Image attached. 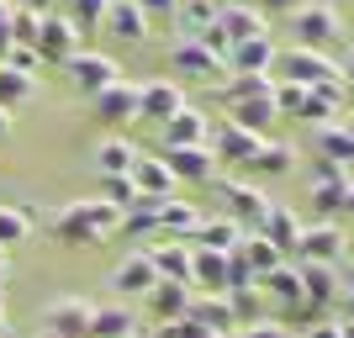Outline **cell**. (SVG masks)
<instances>
[{
    "label": "cell",
    "instance_id": "11",
    "mask_svg": "<svg viewBox=\"0 0 354 338\" xmlns=\"http://www.w3.org/2000/svg\"><path fill=\"white\" fill-rule=\"evenodd\" d=\"M344 254H349V238H344L339 222L317 217L312 227H301V249H296V259H317V265H339Z\"/></svg>",
    "mask_w": 354,
    "mask_h": 338
},
{
    "label": "cell",
    "instance_id": "51",
    "mask_svg": "<svg viewBox=\"0 0 354 338\" xmlns=\"http://www.w3.org/2000/svg\"><path fill=\"white\" fill-rule=\"evenodd\" d=\"M339 79H344V90H354V48L344 53V64H339Z\"/></svg>",
    "mask_w": 354,
    "mask_h": 338
},
{
    "label": "cell",
    "instance_id": "59",
    "mask_svg": "<svg viewBox=\"0 0 354 338\" xmlns=\"http://www.w3.org/2000/svg\"><path fill=\"white\" fill-rule=\"evenodd\" d=\"M0 333H6V307H0Z\"/></svg>",
    "mask_w": 354,
    "mask_h": 338
},
{
    "label": "cell",
    "instance_id": "20",
    "mask_svg": "<svg viewBox=\"0 0 354 338\" xmlns=\"http://www.w3.org/2000/svg\"><path fill=\"white\" fill-rule=\"evenodd\" d=\"M191 323H201L212 338H233L238 333V317H233V301L227 296H191Z\"/></svg>",
    "mask_w": 354,
    "mask_h": 338
},
{
    "label": "cell",
    "instance_id": "56",
    "mask_svg": "<svg viewBox=\"0 0 354 338\" xmlns=\"http://www.w3.org/2000/svg\"><path fill=\"white\" fill-rule=\"evenodd\" d=\"M344 212H354V175H349V196H344Z\"/></svg>",
    "mask_w": 354,
    "mask_h": 338
},
{
    "label": "cell",
    "instance_id": "62",
    "mask_svg": "<svg viewBox=\"0 0 354 338\" xmlns=\"http://www.w3.org/2000/svg\"><path fill=\"white\" fill-rule=\"evenodd\" d=\"M0 338H11V333H0Z\"/></svg>",
    "mask_w": 354,
    "mask_h": 338
},
{
    "label": "cell",
    "instance_id": "18",
    "mask_svg": "<svg viewBox=\"0 0 354 338\" xmlns=\"http://www.w3.org/2000/svg\"><path fill=\"white\" fill-rule=\"evenodd\" d=\"M296 275H301V291H307L312 307H333L339 301V265H317V259H291Z\"/></svg>",
    "mask_w": 354,
    "mask_h": 338
},
{
    "label": "cell",
    "instance_id": "14",
    "mask_svg": "<svg viewBox=\"0 0 354 338\" xmlns=\"http://www.w3.org/2000/svg\"><path fill=\"white\" fill-rule=\"evenodd\" d=\"M90 106H95V117H101L106 127H133L138 122V85L117 79V85H106Z\"/></svg>",
    "mask_w": 354,
    "mask_h": 338
},
{
    "label": "cell",
    "instance_id": "32",
    "mask_svg": "<svg viewBox=\"0 0 354 338\" xmlns=\"http://www.w3.org/2000/svg\"><path fill=\"white\" fill-rule=\"evenodd\" d=\"M238 254L249 259V270H254V285H259V275H270V270H281V265H291L275 243H270L265 233H243V243H238Z\"/></svg>",
    "mask_w": 354,
    "mask_h": 338
},
{
    "label": "cell",
    "instance_id": "5",
    "mask_svg": "<svg viewBox=\"0 0 354 338\" xmlns=\"http://www.w3.org/2000/svg\"><path fill=\"white\" fill-rule=\"evenodd\" d=\"M169 79H222L227 74V59L222 53H212L207 43H196V37H180V43H169Z\"/></svg>",
    "mask_w": 354,
    "mask_h": 338
},
{
    "label": "cell",
    "instance_id": "31",
    "mask_svg": "<svg viewBox=\"0 0 354 338\" xmlns=\"http://www.w3.org/2000/svg\"><path fill=\"white\" fill-rule=\"evenodd\" d=\"M191 254L185 243H175V238H164L159 249H148V259H153V270H159V280H180V285H191Z\"/></svg>",
    "mask_w": 354,
    "mask_h": 338
},
{
    "label": "cell",
    "instance_id": "4",
    "mask_svg": "<svg viewBox=\"0 0 354 338\" xmlns=\"http://www.w3.org/2000/svg\"><path fill=\"white\" fill-rule=\"evenodd\" d=\"M207 148H212V159H217V169H249V164H254V153L265 148V138L222 117V122H212Z\"/></svg>",
    "mask_w": 354,
    "mask_h": 338
},
{
    "label": "cell",
    "instance_id": "3",
    "mask_svg": "<svg viewBox=\"0 0 354 338\" xmlns=\"http://www.w3.org/2000/svg\"><path fill=\"white\" fill-rule=\"evenodd\" d=\"M212 185H217V196H222V206H227V212H222V217H233L238 227H243V233H259V227H265V217H270V196L259 191V185H249V180H212Z\"/></svg>",
    "mask_w": 354,
    "mask_h": 338
},
{
    "label": "cell",
    "instance_id": "34",
    "mask_svg": "<svg viewBox=\"0 0 354 338\" xmlns=\"http://www.w3.org/2000/svg\"><path fill=\"white\" fill-rule=\"evenodd\" d=\"M217 11H222V0H180V11H175L180 37H207V27H217Z\"/></svg>",
    "mask_w": 354,
    "mask_h": 338
},
{
    "label": "cell",
    "instance_id": "48",
    "mask_svg": "<svg viewBox=\"0 0 354 338\" xmlns=\"http://www.w3.org/2000/svg\"><path fill=\"white\" fill-rule=\"evenodd\" d=\"M254 6H259L265 16H291V11H301L307 0H254Z\"/></svg>",
    "mask_w": 354,
    "mask_h": 338
},
{
    "label": "cell",
    "instance_id": "61",
    "mask_svg": "<svg viewBox=\"0 0 354 338\" xmlns=\"http://www.w3.org/2000/svg\"><path fill=\"white\" fill-rule=\"evenodd\" d=\"M291 338H307V333H291Z\"/></svg>",
    "mask_w": 354,
    "mask_h": 338
},
{
    "label": "cell",
    "instance_id": "22",
    "mask_svg": "<svg viewBox=\"0 0 354 338\" xmlns=\"http://www.w3.org/2000/svg\"><path fill=\"white\" fill-rule=\"evenodd\" d=\"M143 307L159 317V328L164 323H180V317L191 312V285H180V280H159V285L143 296Z\"/></svg>",
    "mask_w": 354,
    "mask_h": 338
},
{
    "label": "cell",
    "instance_id": "9",
    "mask_svg": "<svg viewBox=\"0 0 354 338\" xmlns=\"http://www.w3.org/2000/svg\"><path fill=\"white\" fill-rule=\"evenodd\" d=\"M32 48H37V59H48V64H69L74 53H80V27L59 11H43V27H37V43Z\"/></svg>",
    "mask_w": 354,
    "mask_h": 338
},
{
    "label": "cell",
    "instance_id": "7",
    "mask_svg": "<svg viewBox=\"0 0 354 338\" xmlns=\"http://www.w3.org/2000/svg\"><path fill=\"white\" fill-rule=\"evenodd\" d=\"M275 69H281L286 85H323V79L339 74V64L328 59V53H317V48H281Z\"/></svg>",
    "mask_w": 354,
    "mask_h": 338
},
{
    "label": "cell",
    "instance_id": "46",
    "mask_svg": "<svg viewBox=\"0 0 354 338\" xmlns=\"http://www.w3.org/2000/svg\"><path fill=\"white\" fill-rule=\"evenodd\" d=\"M6 64H11V69H21V74H37V48H21V43H11V53H6Z\"/></svg>",
    "mask_w": 354,
    "mask_h": 338
},
{
    "label": "cell",
    "instance_id": "30",
    "mask_svg": "<svg viewBox=\"0 0 354 338\" xmlns=\"http://www.w3.org/2000/svg\"><path fill=\"white\" fill-rule=\"evenodd\" d=\"M85 338H138L133 307H122V301H111V307H95V317H90V333H85Z\"/></svg>",
    "mask_w": 354,
    "mask_h": 338
},
{
    "label": "cell",
    "instance_id": "60",
    "mask_svg": "<svg viewBox=\"0 0 354 338\" xmlns=\"http://www.w3.org/2000/svg\"><path fill=\"white\" fill-rule=\"evenodd\" d=\"M0 275H6V249H0Z\"/></svg>",
    "mask_w": 354,
    "mask_h": 338
},
{
    "label": "cell",
    "instance_id": "53",
    "mask_svg": "<svg viewBox=\"0 0 354 338\" xmlns=\"http://www.w3.org/2000/svg\"><path fill=\"white\" fill-rule=\"evenodd\" d=\"M21 6H32V11H53L59 0H21Z\"/></svg>",
    "mask_w": 354,
    "mask_h": 338
},
{
    "label": "cell",
    "instance_id": "12",
    "mask_svg": "<svg viewBox=\"0 0 354 338\" xmlns=\"http://www.w3.org/2000/svg\"><path fill=\"white\" fill-rule=\"evenodd\" d=\"M106 285L117 296H148L153 285H159V270H153V259H148V249L138 254H122V265L106 275Z\"/></svg>",
    "mask_w": 354,
    "mask_h": 338
},
{
    "label": "cell",
    "instance_id": "1",
    "mask_svg": "<svg viewBox=\"0 0 354 338\" xmlns=\"http://www.w3.org/2000/svg\"><path fill=\"white\" fill-rule=\"evenodd\" d=\"M53 233L64 243H106L111 233H122V206L90 196V201H69L53 212Z\"/></svg>",
    "mask_w": 354,
    "mask_h": 338
},
{
    "label": "cell",
    "instance_id": "28",
    "mask_svg": "<svg viewBox=\"0 0 354 338\" xmlns=\"http://www.w3.org/2000/svg\"><path fill=\"white\" fill-rule=\"evenodd\" d=\"M191 285H201V296H227V254L196 249L191 254Z\"/></svg>",
    "mask_w": 354,
    "mask_h": 338
},
{
    "label": "cell",
    "instance_id": "40",
    "mask_svg": "<svg viewBox=\"0 0 354 338\" xmlns=\"http://www.w3.org/2000/svg\"><path fill=\"white\" fill-rule=\"evenodd\" d=\"M27 233H32L27 206H0V249H16V243H27Z\"/></svg>",
    "mask_w": 354,
    "mask_h": 338
},
{
    "label": "cell",
    "instance_id": "16",
    "mask_svg": "<svg viewBox=\"0 0 354 338\" xmlns=\"http://www.w3.org/2000/svg\"><path fill=\"white\" fill-rule=\"evenodd\" d=\"M164 164H169V175L175 180H191V185H207V180H217V159H212V148H164L159 153Z\"/></svg>",
    "mask_w": 354,
    "mask_h": 338
},
{
    "label": "cell",
    "instance_id": "47",
    "mask_svg": "<svg viewBox=\"0 0 354 338\" xmlns=\"http://www.w3.org/2000/svg\"><path fill=\"white\" fill-rule=\"evenodd\" d=\"M138 6H143L148 21H175V11H180V0H138Z\"/></svg>",
    "mask_w": 354,
    "mask_h": 338
},
{
    "label": "cell",
    "instance_id": "57",
    "mask_svg": "<svg viewBox=\"0 0 354 338\" xmlns=\"http://www.w3.org/2000/svg\"><path fill=\"white\" fill-rule=\"evenodd\" d=\"M344 133H349V138H354V117H344Z\"/></svg>",
    "mask_w": 354,
    "mask_h": 338
},
{
    "label": "cell",
    "instance_id": "15",
    "mask_svg": "<svg viewBox=\"0 0 354 338\" xmlns=\"http://www.w3.org/2000/svg\"><path fill=\"white\" fill-rule=\"evenodd\" d=\"M275 59H281V48L265 37H243V43L227 48V69L233 74H275Z\"/></svg>",
    "mask_w": 354,
    "mask_h": 338
},
{
    "label": "cell",
    "instance_id": "55",
    "mask_svg": "<svg viewBox=\"0 0 354 338\" xmlns=\"http://www.w3.org/2000/svg\"><path fill=\"white\" fill-rule=\"evenodd\" d=\"M153 338H180V328H175V323H164V328H159Z\"/></svg>",
    "mask_w": 354,
    "mask_h": 338
},
{
    "label": "cell",
    "instance_id": "24",
    "mask_svg": "<svg viewBox=\"0 0 354 338\" xmlns=\"http://www.w3.org/2000/svg\"><path fill=\"white\" fill-rule=\"evenodd\" d=\"M227 122H238V127H249V133L265 138L275 122H281V106H275V95H249V101H233L227 106Z\"/></svg>",
    "mask_w": 354,
    "mask_h": 338
},
{
    "label": "cell",
    "instance_id": "44",
    "mask_svg": "<svg viewBox=\"0 0 354 338\" xmlns=\"http://www.w3.org/2000/svg\"><path fill=\"white\" fill-rule=\"evenodd\" d=\"M227 301H233V317H238V328L265 323V317H259V285H249V291H227Z\"/></svg>",
    "mask_w": 354,
    "mask_h": 338
},
{
    "label": "cell",
    "instance_id": "33",
    "mask_svg": "<svg viewBox=\"0 0 354 338\" xmlns=\"http://www.w3.org/2000/svg\"><path fill=\"white\" fill-rule=\"evenodd\" d=\"M196 243H201V249H212V254H233L238 243H243V227H238L233 217H201Z\"/></svg>",
    "mask_w": 354,
    "mask_h": 338
},
{
    "label": "cell",
    "instance_id": "13",
    "mask_svg": "<svg viewBox=\"0 0 354 338\" xmlns=\"http://www.w3.org/2000/svg\"><path fill=\"white\" fill-rule=\"evenodd\" d=\"M217 27L227 32V43H243V37H265V32H270V16L259 11L254 0H222Z\"/></svg>",
    "mask_w": 354,
    "mask_h": 338
},
{
    "label": "cell",
    "instance_id": "39",
    "mask_svg": "<svg viewBox=\"0 0 354 338\" xmlns=\"http://www.w3.org/2000/svg\"><path fill=\"white\" fill-rule=\"evenodd\" d=\"M291 169H296V148L270 143V138H265V148L254 153V164L243 169V175H291Z\"/></svg>",
    "mask_w": 354,
    "mask_h": 338
},
{
    "label": "cell",
    "instance_id": "52",
    "mask_svg": "<svg viewBox=\"0 0 354 338\" xmlns=\"http://www.w3.org/2000/svg\"><path fill=\"white\" fill-rule=\"evenodd\" d=\"M339 323H354V296H339Z\"/></svg>",
    "mask_w": 354,
    "mask_h": 338
},
{
    "label": "cell",
    "instance_id": "25",
    "mask_svg": "<svg viewBox=\"0 0 354 338\" xmlns=\"http://www.w3.org/2000/svg\"><path fill=\"white\" fill-rule=\"evenodd\" d=\"M301 227H307V222L296 217L291 206H270V217H265V227H259V233H265L270 243L286 254V259H296V249H301Z\"/></svg>",
    "mask_w": 354,
    "mask_h": 338
},
{
    "label": "cell",
    "instance_id": "49",
    "mask_svg": "<svg viewBox=\"0 0 354 338\" xmlns=\"http://www.w3.org/2000/svg\"><path fill=\"white\" fill-rule=\"evenodd\" d=\"M339 296H354V254L339 259Z\"/></svg>",
    "mask_w": 354,
    "mask_h": 338
},
{
    "label": "cell",
    "instance_id": "38",
    "mask_svg": "<svg viewBox=\"0 0 354 338\" xmlns=\"http://www.w3.org/2000/svg\"><path fill=\"white\" fill-rule=\"evenodd\" d=\"M122 233H127V238L159 233V201H153V196H138V201L122 212Z\"/></svg>",
    "mask_w": 354,
    "mask_h": 338
},
{
    "label": "cell",
    "instance_id": "21",
    "mask_svg": "<svg viewBox=\"0 0 354 338\" xmlns=\"http://www.w3.org/2000/svg\"><path fill=\"white\" fill-rule=\"evenodd\" d=\"M127 175H133L138 196H153V201H164V196H175V185H180V180L169 175V164H164L159 153H138V164L127 169Z\"/></svg>",
    "mask_w": 354,
    "mask_h": 338
},
{
    "label": "cell",
    "instance_id": "2",
    "mask_svg": "<svg viewBox=\"0 0 354 338\" xmlns=\"http://www.w3.org/2000/svg\"><path fill=\"white\" fill-rule=\"evenodd\" d=\"M291 21V37H296V48H333V43H344V16L333 11V0H307L301 11H291L286 16Z\"/></svg>",
    "mask_w": 354,
    "mask_h": 338
},
{
    "label": "cell",
    "instance_id": "50",
    "mask_svg": "<svg viewBox=\"0 0 354 338\" xmlns=\"http://www.w3.org/2000/svg\"><path fill=\"white\" fill-rule=\"evenodd\" d=\"M307 338H344V323H339V317H333V323H312Z\"/></svg>",
    "mask_w": 354,
    "mask_h": 338
},
{
    "label": "cell",
    "instance_id": "29",
    "mask_svg": "<svg viewBox=\"0 0 354 338\" xmlns=\"http://www.w3.org/2000/svg\"><path fill=\"white\" fill-rule=\"evenodd\" d=\"M133 164H138L133 138L111 133V138H101V143H95V175H127Z\"/></svg>",
    "mask_w": 354,
    "mask_h": 338
},
{
    "label": "cell",
    "instance_id": "17",
    "mask_svg": "<svg viewBox=\"0 0 354 338\" xmlns=\"http://www.w3.org/2000/svg\"><path fill=\"white\" fill-rule=\"evenodd\" d=\"M344 196H349V169L317 164V169H312V212H323V217L333 222V212H344Z\"/></svg>",
    "mask_w": 354,
    "mask_h": 338
},
{
    "label": "cell",
    "instance_id": "10",
    "mask_svg": "<svg viewBox=\"0 0 354 338\" xmlns=\"http://www.w3.org/2000/svg\"><path fill=\"white\" fill-rule=\"evenodd\" d=\"M90 317H95L90 301H80V296H59V301H48V307H43L37 323H43V333H53V338H85Z\"/></svg>",
    "mask_w": 354,
    "mask_h": 338
},
{
    "label": "cell",
    "instance_id": "27",
    "mask_svg": "<svg viewBox=\"0 0 354 338\" xmlns=\"http://www.w3.org/2000/svg\"><path fill=\"white\" fill-rule=\"evenodd\" d=\"M201 206H191V201H180V196H164L159 201V233L164 238H196V227H201Z\"/></svg>",
    "mask_w": 354,
    "mask_h": 338
},
{
    "label": "cell",
    "instance_id": "43",
    "mask_svg": "<svg viewBox=\"0 0 354 338\" xmlns=\"http://www.w3.org/2000/svg\"><path fill=\"white\" fill-rule=\"evenodd\" d=\"M101 201H111V206H127L138 201V185H133V175H101Z\"/></svg>",
    "mask_w": 354,
    "mask_h": 338
},
{
    "label": "cell",
    "instance_id": "54",
    "mask_svg": "<svg viewBox=\"0 0 354 338\" xmlns=\"http://www.w3.org/2000/svg\"><path fill=\"white\" fill-rule=\"evenodd\" d=\"M11 138V111H0V143Z\"/></svg>",
    "mask_w": 354,
    "mask_h": 338
},
{
    "label": "cell",
    "instance_id": "19",
    "mask_svg": "<svg viewBox=\"0 0 354 338\" xmlns=\"http://www.w3.org/2000/svg\"><path fill=\"white\" fill-rule=\"evenodd\" d=\"M101 27L111 32L117 43H148V27H153V21L143 16V6H138V0H111Z\"/></svg>",
    "mask_w": 354,
    "mask_h": 338
},
{
    "label": "cell",
    "instance_id": "36",
    "mask_svg": "<svg viewBox=\"0 0 354 338\" xmlns=\"http://www.w3.org/2000/svg\"><path fill=\"white\" fill-rule=\"evenodd\" d=\"M249 95H275V74H227V85H217V101H249Z\"/></svg>",
    "mask_w": 354,
    "mask_h": 338
},
{
    "label": "cell",
    "instance_id": "23",
    "mask_svg": "<svg viewBox=\"0 0 354 338\" xmlns=\"http://www.w3.org/2000/svg\"><path fill=\"white\" fill-rule=\"evenodd\" d=\"M312 148H317L323 164H333V169H354V138L344 133V122H323V127H312Z\"/></svg>",
    "mask_w": 354,
    "mask_h": 338
},
{
    "label": "cell",
    "instance_id": "42",
    "mask_svg": "<svg viewBox=\"0 0 354 338\" xmlns=\"http://www.w3.org/2000/svg\"><path fill=\"white\" fill-rule=\"evenodd\" d=\"M37 27H43V11H32V6H21V0H16V16H11V43L32 48V43H37Z\"/></svg>",
    "mask_w": 354,
    "mask_h": 338
},
{
    "label": "cell",
    "instance_id": "8",
    "mask_svg": "<svg viewBox=\"0 0 354 338\" xmlns=\"http://www.w3.org/2000/svg\"><path fill=\"white\" fill-rule=\"evenodd\" d=\"M64 69H69V79L80 85V95H90V101H95L106 85H117V79H122L117 59H106V53H95V48H80V53H74Z\"/></svg>",
    "mask_w": 354,
    "mask_h": 338
},
{
    "label": "cell",
    "instance_id": "45",
    "mask_svg": "<svg viewBox=\"0 0 354 338\" xmlns=\"http://www.w3.org/2000/svg\"><path fill=\"white\" fill-rule=\"evenodd\" d=\"M233 338H291V328H286V323H270V317H265V323H249V328H238Z\"/></svg>",
    "mask_w": 354,
    "mask_h": 338
},
{
    "label": "cell",
    "instance_id": "41",
    "mask_svg": "<svg viewBox=\"0 0 354 338\" xmlns=\"http://www.w3.org/2000/svg\"><path fill=\"white\" fill-rule=\"evenodd\" d=\"M106 6H111V0H69V21L80 27V37H85V32H101Z\"/></svg>",
    "mask_w": 354,
    "mask_h": 338
},
{
    "label": "cell",
    "instance_id": "58",
    "mask_svg": "<svg viewBox=\"0 0 354 338\" xmlns=\"http://www.w3.org/2000/svg\"><path fill=\"white\" fill-rule=\"evenodd\" d=\"M344 338H354V323H344Z\"/></svg>",
    "mask_w": 354,
    "mask_h": 338
},
{
    "label": "cell",
    "instance_id": "35",
    "mask_svg": "<svg viewBox=\"0 0 354 338\" xmlns=\"http://www.w3.org/2000/svg\"><path fill=\"white\" fill-rule=\"evenodd\" d=\"M37 95V74H21L11 64H0V111H21Z\"/></svg>",
    "mask_w": 354,
    "mask_h": 338
},
{
    "label": "cell",
    "instance_id": "37",
    "mask_svg": "<svg viewBox=\"0 0 354 338\" xmlns=\"http://www.w3.org/2000/svg\"><path fill=\"white\" fill-rule=\"evenodd\" d=\"M259 291H275L281 301H291L296 307H307V291H301V275H296V265H281V270H270V275H259Z\"/></svg>",
    "mask_w": 354,
    "mask_h": 338
},
{
    "label": "cell",
    "instance_id": "6",
    "mask_svg": "<svg viewBox=\"0 0 354 338\" xmlns=\"http://www.w3.org/2000/svg\"><path fill=\"white\" fill-rule=\"evenodd\" d=\"M185 111V85L180 79H143L138 85V122L148 127H164L169 117Z\"/></svg>",
    "mask_w": 354,
    "mask_h": 338
},
{
    "label": "cell",
    "instance_id": "63",
    "mask_svg": "<svg viewBox=\"0 0 354 338\" xmlns=\"http://www.w3.org/2000/svg\"><path fill=\"white\" fill-rule=\"evenodd\" d=\"M43 338H53V333H43Z\"/></svg>",
    "mask_w": 354,
    "mask_h": 338
},
{
    "label": "cell",
    "instance_id": "26",
    "mask_svg": "<svg viewBox=\"0 0 354 338\" xmlns=\"http://www.w3.org/2000/svg\"><path fill=\"white\" fill-rule=\"evenodd\" d=\"M159 133H164V148H201V143L212 138V122L201 117V111H191V106H185L180 117L164 122Z\"/></svg>",
    "mask_w": 354,
    "mask_h": 338
}]
</instances>
